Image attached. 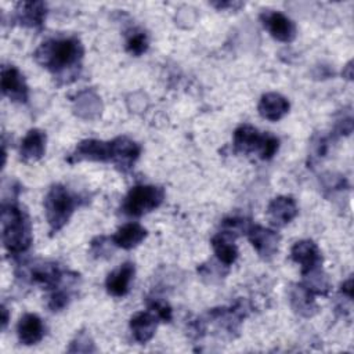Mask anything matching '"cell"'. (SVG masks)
I'll list each match as a JSON object with an SVG mask.
<instances>
[{"instance_id":"obj_4","label":"cell","mask_w":354,"mask_h":354,"mask_svg":"<svg viewBox=\"0 0 354 354\" xmlns=\"http://www.w3.org/2000/svg\"><path fill=\"white\" fill-rule=\"evenodd\" d=\"M163 199L165 191L160 187L136 185L124 196L122 210L127 216L140 217L159 207Z\"/></svg>"},{"instance_id":"obj_32","label":"cell","mask_w":354,"mask_h":354,"mask_svg":"<svg viewBox=\"0 0 354 354\" xmlns=\"http://www.w3.org/2000/svg\"><path fill=\"white\" fill-rule=\"evenodd\" d=\"M351 69H353V66H351V62H348V64H347V66H346V71H347V72H343V76H346L347 79H353V73H351Z\"/></svg>"},{"instance_id":"obj_13","label":"cell","mask_w":354,"mask_h":354,"mask_svg":"<svg viewBox=\"0 0 354 354\" xmlns=\"http://www.w3.org/2000/svg\"><path fill=\"white\" fill-rule=\"evenodd\" d=\"M17 333L22 344L25 346L36 344L44 336V324L39 315L28 313L21 317L17 326Z\"/></svg>"},{"instance_id":"obj_22","label":"cell","mask_w":354,"mask_h":354,"mask_svg":"<svg viewBox=\"0 0 354 354\" xmlns=\"http://www.w3.org/2000/svg\"><path fill=\"white\" fill-rule=\"evenodd\" d=\"M234 239L235 236L224 231L218 232L212 238V246L214 249V253L220 263H223L224 266H231L232 263H235L238 257V250L236 246L234 245Z\"/></svg>"},{"instance_id":"obj_14","label":"cell","mask_w":354,"mask_h":354,"mask_svg":"<svg viewBox=\"0 0 354 354\" xmlns=\"http://www.w3.org/2000/svg\"><path fill=\"white\" fill-rule=\"evenodd\" d=\"M158 321H159L158 317L149 310L136 313L130 318V329L134 340L141 344L151 340L152 336L155 335Z\"/></svg>"},{"instance_id":"obj_23","label":"cell","mask_w":354,"mask_h":354,"mask_svg":"<svg viewBox=\"0 0 354 354\" xmlns=\"http://www.w3.org/2000/svg\"><path fill=\"white\" fill-rule=\"evenodd\" d=\"M303 275V282L301 285H304L311 293L314 295H328L330 290V282L328 275L322 271L321 266L315 267Z\"/></svg>"},{"instance_id":"obj_30","label":"cell","mask_w":354,"mask_h":354,"mask_svg":"<svg viewBox=\"0 0 354 354\" xmlns=\"http://www.w3.org/2000/svg\"><path fill=\"white\" fill-rule=\"evenodd\" d=\"M342 293L343 295H346L350 300L353 299V278L350 277L347 281H344L343 283H342Z\"/></svg>"},{"instance_id":"obj_19","label":"cell","mask_w":354,"mask_h":354,"mask_svg":"<svg viewBox=\"0 0 354 354\" xmlns=\"http://www.w3.org/2000/svg\"><path fill=\"white\" fill-rule=\"evenodd\" d=\"M289 301L292 308L303 317L314 315L318 308L314 300V293L301 283H296L289 289Z\"/></svg>"},{"instance_id":"obj_12","label":"cell","mask_w":354,"mask_h":354,"mask_svg":"<svg viewBox=\"0 0 354 354\" xmlns=\"http://www.w3.org/2000/svg\"><path fill=\"white\" fill-rule=\"evenodd\" d=\"M297 212L296 201L292 196H277L267 206V216L277 227L290 223L297 216Z\"/></svg>"},{"instance_id":"obj_18","label":"cell","mask_w":354,"mask_h":354,"mask_svg":"<svg viewBox=\"0 0 354 354\" xmlns=\"http://www.w3.org/2000/svg\"><path fill=\"white\" fill-rule=\"evenodd\" d=\"M29 278L32 282L39 283L41 286H46L47 289L50 288H57L64 278V274L59 271L58 266L54 263L43 261L32 266L28 271Z\"/></svg>"},{"instance_id":"obj_26","label":"cell","mask_w":354,"mask_h":354,"mask_svg":"<svg viewBox=\"0 0 354 354\" xmlns=\"http://www.w3.org/2000/svg\"><path fill=\"white\" fill-rule=\"evenodd\" d=\"M148 310L152 311L159 321L169 322L171 319V307L160 299H151L148 301Z\"/></svg>"},{"instance_id":"obj_28","label":"cell","mask_w":354,"mask_h":354,"mask_svg":"<svg viewBox=\"0 0 354 354\" xmlns=\"http://www.w3.org/2000/svg\"><path fill=\"white\" fill-rule=\"evenodd\" d=\"M68 303H69V292L65 289L54 290L48 299V307L51 311H59L65 308Z\"/></svg>"},{"instance_id":"obj_31","label":"cell","mask_w":354,"mask_h":354,"mask_svg":"<svg viewBox=\"0 0 354 354\" xmlns=\"http://www.w3.org/2000/svg\"><path fill=\"white\" fill-rule=\"evenodd\" d=\"M7 322H8V311H7V308L3 306V307H1V329H3V330L6 329Z\"/></svg>"},{"instance_id":"obj_24","label":"cell","mask_w":354,"mask_h":354,"mask_svg":"<svg viewBox=\"0 0 354 354\" xmlns=\"http://www.w3.org/2000/svg\"><path fill=\"white\" fill-rule=\"evenodd\" d=\"M118 248L113 242L112 238L109 236H97L91 241V254L95 257V259H106L109 256H112L113 253V249Z\"/></svg>"},{"instance_id":"obj_20","label":"cell","mask_w":354,"mask_h":354,"mask_svg":"<svg viewBox=\"0 0 354 354\" xmlns=\"http://www.w3.org/2000/svg\"><path fill=\"white\" fill-rule=\"evenodd\" d=\"M46 152V133L32 129L21 142V158L26 162L39 160Z\"/></svg>"},{"instance_id":"obj_3","label":"cell","mask_w":354,"mask_h":354,"mask_svg":"<svg viewBox=\"0 0 354 354\" xmlns=\"http://www.w3.org/2000/svg\"><path fill=\"white\" fill-rule=\"evenodd\" d=\"M77 205L76 196L72 195L64 185H53L44 198L46 218L51 232L59 231L71 218Z\"/></svg>"},{"instance_id":"obj_5","label":"cell","mask_w":354,"mask_h":354,"mask_svg":"<svg viewBox=\"0 0 354 354\" xmlns=\"http://www.w3.org/2000/svg\"><path fill=\"white\" fill-rule=\"evenodd\" d=\"M260 21L263 26L270 32V35L278 41L290 43L296 37L295 24L279 11L264 10L260 14Z\"/></svg>"},{"instance_id":"obj_9","label":"cell","mask_w":354,"mask_h":354,"mask_svg":"<svg viewBox=\"0 0 354 354\" xmlns=\"http://www.w3.org/2000/svg\"><path fill=\"white\" fill-rule=\"evenodd\" d=\"M111 162H113L119 169L127 170L138 159L141 148L129 137L120 136L111 141Z\"/></svg>"},{"instance_id":"obj_15","label":"cell","mask_w":354,"mask_h":354,"mask_svg":"<svg viewBox=\"0 0 354 354\" xmlns=\"http://www.w3.org/2000/svg\"><path fill=\"white\" fill-rule=\"evenodd\" d=\"M264 134H260L257 129L250 124H241L234 131V148L241 153H252L260 151Z\"/></svg>"},{"instance_id":"obj_8","label":"cell","mask_w":354,"mask_h":354,"mask_svg":"<svg viewBox=\"0 0 354 354\" xmlns=\"http://www.w3.org/2000/svg\"><path fill=\"white\" fill-rule=\"evenodd\" d=\"M1 91L14 102H26L28 86L22 73L12 65L1 68Z\"/></svg>"},{"instance_id":"obj_6","label":"cell","mask_w":354,"mask_h":354,"mask_svg":"<svg viewBox=\"0 0 354 354\" xmlns=\"http://www.w3.org/2000/svg\"><path fill=\"white\" fill-rule=\"evenodd\" d=\"M112 156L111 141H100V140H83L77 144L73 153L68 158L69 163L82 162V160H95V162H109Z\"/></svg>"},{"instance_id":"obj_17","label":"cell","mask_w":354,"mask_h":354,"mask_svg":"<svg viewBox=\"0 0 354 354\" xmlns=\"http://www.w3.org/2000/svg\"><path fill=\"white\" fill-rule=\"evenodd\" d=\"M17 21L29 28H39L46 18V4L43 1H21L15 8Z\"/></svg>"},{"instance_id":"obj_1","label":"cell","mask_w":354,"mask_h":354,"mask_svg":"<svg viewBox=\"0 0 354 354\" xmlns=\"http://www.w3.org/2000/svg\"><path fill=\"white\" fill-rule=\"evenodd\" d=\"M33 57L62 83H69L80 71L83 46L76 37L50 39L39 46Z\"/></svg>"},{"instance_id":"obj_11","label":"cell","mask_w":354,"mask_h":354,"mask_svg":"<svg viewBox=\"0 0 354 354\" xmlns=\"http://www.w3.org/2000/svg\"><path fill=\"white\" fill-rule=\"evenodd\" d=\"M136 268L134 264L130 261H126L120 264L116 270L109 272L105 281L106 292L115 297L126 296L130 290V283L133 281Z\"/></svg>"},{"instance_id":"obj_21","label":"cell","mask_w":354,"mask_h":354,"mask_svg":"<svg viewBox=\"0 0 354 354\" xmlns=\"http://www.w3.org/2000/svg\"><path fill=\"white\" fill-rule=\"evenodd\" d=\"M147 236V230L138 223H127L122 225L112 236L115 245L122 249H133Z\"/></svg>"},{"instance_id":"obj_10","label":"cell","mask_w":354,"mask_h":354,"mask_svg":"<svg viewBox=\"0 0 354 354\" xmlns=\"http://www.w3.org/2000/svg\"><path fill=\"white\" fill-rule=\"evenodd\" d=\"M290 259L301 267V274L319 267L322 263L319 248L310 239L297 241L290 249Z\"/></svg>"},{"instance_id":"obj_16","label":"cell","mask_w":354,"mask_h":354,"mask_svg":"<svg viewBox=\"0 0 354 354\" xmlns=\"http://www.w3.org/2000/svg\"><path fill=\"white\" fill-rule=\"evenodd\" d=\"M259 113L271 122L282 119L289 111V101L278 93H267L260 98Z\"/></svg>"},{"instance_id":"obj_2","label":"cell","mask_w":354,"mask_h":354,"mask_svg":"<svg viewBox=\"0 0 354 354\" xmlns=\"http://www.w3.org/2000/svg\"><path fill=\"white\" fill-rule=\"evenodd\" d=\"M3 243L10 254L18 256L26 252L32 243L29 217L14 203L3 205L1 210Z\"/></svg>"},{"instance_id":"obj_29","label":"cell","mask_w":354,"mask_h":354,"mask_svg":"<svg viewBox=\"0 0 354 354\" xmlns=\"http://www.w3.org/2000/svg\"><path fill=\"white\" fill-rule=\"evenodd\" d=\"M212 6H214L217 10H225V8H239L242 3L239 1H212Z\"/></svg>"},{"instance_id":"obj_27","label":"cell","mask_w":354,"mask_h":354,"mask_svg":"<svg viewBox=\"0 0 354 354\" xmlns=\"http://www.w3.org/2000/svg\"><path fill=\"white\" fill-rule=\"evenodd\" d=\"M278 147H279V140L275 136L266 133L264 138H263V142H261V147H260V151H259L260 158L264 159V160L271 159L277 153Z\"/></svg>"},{"instance_id":"obj_25","label":"cell","mask_w":354,"mask_h":354,"mask_svg":"<svg viewBox=\"0 0 354 354\" xmlns=\"http://www.w3.org/2000/svg\"><path fill=\"white\" fill-rule=\"evenodd\" d=\"M148 48V39L147 35L141 30H134L126 41V50L131 54V55H141L147 51Z\"/></svg>"},{"instance_id":"obj_7","label":"cell","mask_w":354,"mask_h":354,"mask_svg":"<svg viewBox=\"0 0 354 354\" xmlns=\"http://www.w3.org/2000/svg\"><path fill=\"white\" fill-rule=\"evenodd\" d=\"M246 234L261 259H271L278 252L279 235L274 230L261 225H250Z\"/></svg>"}]
</instances>
